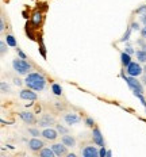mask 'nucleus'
I'll use <instances>...</instances> for the list:
<instances>
[{
  "mask_svg": "<svg viewBox=\"0 0 146 157\" xmlns=\"http://www.w3.org/2000/svg\"><path fill=\"white\" fill-rule=\"evenodd\" d=\"M112 156V153H111V150H107V157H111Z\"/></svg>",
  "mask_w": 146,
  "mask_h": 157,
  "instance_id": "4c0bfd02",
  "label": "nucleus"
},
{
  "mask_svg": "<svg viewBox=\"0 0 146 157\" xmlns=\"http://www.w3.org/2000/svg\"><path fill=\"white\" fill-rule=\"evenodd\" d=\"M39 50H41L42 56H43V57H46V52H45V46H43V45H41V49H39Z\"/></svg>",
  "mask_w": 146,
  "mask_h": 157,
  "instance_id": "72a5a7b5",
  "label": "nucleus"
},
{
  "mask_svg": "<svg viewBox=\"0 0 146 157\" xmlns=\"http://www.w3.org/2000/svg\"><path fill=\"white\" fill-rule=\"evenodd\" d=\"M12 68L18 72L19 75H28V72L31 69V65L23 58H16L12 61Z\"/></svg>",
  "mask_w": 146,
  "mask_h": 157,
  "instance_id": "f03ea898",
  "label": "nucleus"
},
{
  "mask_svg": "<svg viewBox=\"0 0 146 157\" xmlns=\"http://www.w3.org/2000/svg\"><path fill=\"white\" fill-rule=\"evenodd\" d=\"M16 50H18V54H19V57H21V58H23V60H26V54L23 53V52H22L21 49H16Z\"/></svg>",
  "mask_w": 146,
  "mask_h": 157,
  "instance_id": "c756f323",
  "label": "nucleus"
},
{
  "mask_svg": "<svg viewBox=\"0 0 146 157\" xmlns=\"http://www.w3.org/2000/svg\"><path fill=\"white\" fill-rule=\"evenodd\" d=\"M126 68H127V75L129 76L138 77L139 75H142V72H144V68H142L138 63H134V61H131V63H130Z\"/></svg>",
  "mask_w": 146,
  "mask_h": 157,
  "instance_id": "20e7f679",
  "label": "nucleus"
},
{
  "mask_svg": "<svg viewBox=\"0 0 146 157\" xmlns=\"http://www.w3.org/2000/svg\"><path fill=\"white\" fill-rule=\"evenodd\" d=\"M141 22L146 26V14H142V15H141Z\"/></svg>",
  "mask_w": 146,
  "mask_h": 157,
  "instance_id": "473e14b6",
  "label": "nucleus"
},
{
  "mask_svg": "<svg viewBox=\"0 0 146 157\" xmlns=\"http://www.w3.org/2000/svg\"><path fill=\"white\" fill-rule=\"evenodd\" d=\"M65 122H66V125H74V123H79L80 122V117L76 115V114H66V115L64 117Z\"/></svg>",
  "mask_w": 146,
  "mask_h": 157,
  "instance_id": "f8f14e48",
  "label": "nucleus"
},
{
  "mask_svg": "<svg viewBox=\"0 0 146 157\" xmlns=\"http://www.w3.org/2000/svg\"><path fill=\"white\" fill-rule=\"evenodd\" d=\"M19 117H21V119L23 121V122L28 123V125H32V123H35V117L32 113H28V111H23V113L19 114Z\"/></svg>",
  "mask_w": 146,
  "mask_h": 157,
  "instance_id": "9d476101",
  "label": "nucleus"
},
{
  "mask_svg": "<svg viewBox=\"0 0 146 157\" xmlns=\"http://www.w3.org/2000/svg\"><path fill=\"white\" fill-rule=\"evenodd\" d=\"M125 52H126V53H129L130 56H131V54H134V53H135V52H134V50H133V48H131V46H126V49H125Z\"/></svg>",
  "mask_w": 146,
  "mask_h": 157,
  "instance_id": "cd10ccee",
  "label": "nucleus"
},
{
  "mask_svg": "<svg viewBox=\"0 0 146 157\" xmlns=\"http://www.w3.org/2000/svg\"><path fill=\"white\" fill-rule=\"evenodd\" d=\"M0 87H2V92H3V94H8V92H9V86H8V84H6L4 81H2Z\"/></svg>",
  "mask_w": 146,
  "mask_h": 157,
  "instance_id": "412c9836",
  "label": "nucleus"
},
{
  "mask_svg": "<svg viewBox=\"0 0 146 157\" xmlns=\"http://www.w3.org/2000/svg\"><path fill=\"white\" fill-rule=\"evenodd\" d=\"M125 81L127 83V86L133 90L134 95H135V94H144V87H142V84L137 80V77H134V76H127V77L125 78Z\"/></svg>",
  "mask_w": 146,
  "mask_h": 157,
  "instance_id": "7ed1b4c3",
  "label": "nucleus"
},
{
  "mask_svg": "<svg viewBox=\"0 0 146 157\" xmlns=\"http://www.w3.org/2000/svg\"><path fill=\"white\" fill-rule=\"evenodd\" d=\"M58 130H54V129H50V127H46V129L43 130V132L41 133V136L43 137L45 140H49V141H54V140L58 137L57 134Z\"/></svg>",
  "mask_w": 146,
  "mask_h": 157,
  "instance_id": "423d86ee",
  "label": "nucleus"
},
{
  "mask_svg": "<svg viewBox=\"0 0 146 157\" xmlns=\"http://www.w3.org/2000/svg\"><path fill=\"white\" fill-rule=\"evenodd\" d=\"M6 42H7L8 46H12V48H16V39L14 38V35L8 34L7 37H6Z\"/></svg>",
  "mask_w": 146,
  "mask_h": 157,
  "instance_id": "6ab92c4d",
  "label": "nucleus"
},
{
  "mask_svg": "<svg viewBox=\"0 0 146 157\" xmlns=\"http://www.w3.org/2000/svg\"><path fill=\"white\" fill-rule=\"evenodd\" d=\"M31 22H32V25L35 26V27H38V26L41 25V22H42V14L41 12H34L31 16Z\"/></svg>",
  "mask_w": 146,
  "mask_h": 157,
  "instance_id": "2eb2a0df",
  "label": "nucleus"
},
{
  "mask_svg": "<svg viewBox=\"0 0 146 157\" xmlns=\"http://www.w3.org/2000/svg\"><path fill=\"white\" fill-rule=\"evenodd\" d=\"M92 140H93V142H95L96 145L104 146V140H103L102 133H100V130L97 129V127H95V129H93V132H92Z\"/></svg>",
  "mask_w": 146,
  "mask_h": 157,
  "instance_id": "1a4fd4ad",
  "label": "nucleus"
},
{
  "mask_svg": "<svg viewBox=\"0 0 146 157\" xmlns=\"http://www.w3.org/2000/svg\"><path fill=\"white\" fill-rule=\"evenodd\" d=\"M43 141H41L39 138H37V137H34V138H31L30 141H28V148H30L32 152H41L42 149H43Z\"/></svg>",
  "mask_w": 146,
  "mask_h": 157,
  "instance_id": "39448f33",
  "label": "nucleus"
},
{
  "mask_svg": "<svg viewBox=\"0 0 146 157\" xmlns=\"http://www.w3.org/2000/svg\"><path fill=\"white\" fill-rule=\"evenodd\" d=\"M39 155L42 157H54V156H56V153H54V150L50 149V148H43L39 152Z\"/></svg>",
  "mask_w": 146,
  "mask_h": 157,
  "instance_id": "f3484780",
  "label": "nucleus"
},
{
  "mask_svg": "<svg viewBox=\"0 0 146 157\" xmlns=\"http://www.w3.org/2000/svg\"><path fill=\"white\" fill-rule=\"evenodd\" d=\"M51 125H54V119L50 115H43L41 118V121H39L41 127H47V126H51Z\"/></svg>",
  "mask_w": 146,
  "mask_h": 157,
  "instance_id": "ddd939ff",
  "label": "nucleus"
},
{
  "mask_svg": "<svg viewBox=\"0 0 146 157\" xmlns=\"http://www.w3.org/2000/svg\"><path fill=\"white\" fill-rule=\"evenodd\" d=\"M66 148L68 146L65 145V144H54L53 146H51V149L54 150V153H56V156H62V155H66Z\"/></svg>",
  "mask_w": 146,
  "mask_h": 157,
  "instance_id": "9b49d317",
  "label": "nucleus"
},
{
  "mask_svg": "<svg viewBox=\"0 0 146 157\" xmlns=\"http://www.w3.org/2000/svg\"><path fill=\"white\" fill-rule=\"evenodd\" d=\"M4 27H6V25H4V21L3 19H0V30H4Z\"/></svg>",
  "mask_w": 146,
  "mask_h": 157,
  "instance_id": "f704fd0d",
  "label": "nucleus"
},
{
  "mask_svg": "<svg viewBox=\"0 0 146 157\" xmlns=\"http://www.w3.org/2000/svg\"><path fill=\"white\" fill-rule=\"evenodd\" d=\"M121 63L123 67H127V65L131 63V56L129 53H126V52H122L121 53Z\"/></svg>",
  "mask_w": 146,
  "mask_h": 157,
  "instance_id": "dca6fc26",
  "label": "nucleus"
},
{
  "mask_svg": "<svg viewBox=\"0 0 146 157\" xmlns=\"http://www.w3.org/2000/svg\"><path fill=\"white\" fill-rule=\"evenodd\" d=\"M28 133H30L32 137H38V136H39V130H37V129H28Z\"/></svg>",
  "mask_w": 146,
  "mask_h": 157,
  "instance_id": "a878e982",
  "label": "nucleus"
},
{
  "mask_svg": "<svg viewBox=\"0 0 146 157\" xmlns=\"http://www.w3.org/2000/svg\"><path fill=\"white\" fill-rule=\"evenodd\" d=\"M85 125L88 127H93V125H95V121H93L91 117H87L85 118Z\"/></svg>",
  "mask_w": 146,
  "mask_h": 157,
  "instance_id": "4be33fe9",
  "label": "nucleus"
},
{
  "mask_svg": "<svg viewBox=\"0 0 146 157\" xmlns=\"http://www.w3.org/2000/svg\"><path fill=\"white\" fill-rule=\"evenodd\" d=\"M142 83H144V86H146V75L144 76V78H142Z\"/></svg>",
  "mask_w": 146,
  "mask_h": 157,
  "instance_id": "58836bf2",
  "label": "nucleus"
},
{
  "mask_svg": "<svg viewBox=\"0 0 146 157\" xmlns=\"http://www.w3.org/2000/svg\"><path fill=\"white\" fill-rule=\"evenodd\" d=\"M142 49H144V50H145V52H146V44H145V45H144V46H142Z\"/></svg>",
  "mask_w": 146,
  "mask_h": 157,
  "instance_id": "ea45409f",
  "label": "nucleus"
},
{
  "mask_svg": "<svg viewBox=\"0 0 146 157\" xmlns=\"http://www.w3.org/2000/svg\"><path fill=\"white\" fill-rule=\"evenodd\" d=\"M135 54H137V60L139 61V63H146V52L144 50V49L137 50Z\"/></svg>",
  "mask_w": 146,
  "mask_h": 157,
  "instance_id": "a211bd4d",
  "label": "nucleus"
},
{
  "mask_svg": "<svg viewBox=\"0 0 146 157\" xmlns=\"http://www.w3.org/2000/svg\"><path fill=\"white\" fill-rule=\"evenodd\" d=\"M145 11H146V6H142V7L137 8V14H142V12H145Z\"/></svg>",
  "mask_w": 146,
  "mask_h": 157,
  "instance_id": "c85d7f7f",
  "label": "nucleus"
},
{
  "mask_svg": "<svg viewBox=\"0 0 146 157\" xmlns=\"http://www.w3.org/2000/svg\"><path fill=\"white\" fill-rule=\"evenodd\" d=\"M61 142H64L66 146H74L76 145V140H74L72 136H68V134H64V136L61 137Z\"/></svg>",
  "mask_w": 146,
  "mask_h": 157,
  "instance_id": "4468645a",
  "label": "nucleus"
},
{
  "mask_svg": "<svg viewBox=\"0 0 146 157\" xmlns=\"http://www.w3.org/2000/svg\"><path fill=\"white\" fill-rule=\"evenodd\" d=\"M56 129L58 130L60 133H62V134H66V129H65L64 126H61V125H56Z\"/></svg>",
  "mask_w": 146,
  "mask_h": 157,
  "instance_id": "bb28decb",
  "label": "nucleus"
},
{
  "mask_svg": "<svg viewBox=\"0 0 146 157\" xmlns=\"http://www.w3.org/2000/svg\"><path fill=\"white\" fill-rule=\"evenodd\" d=\"M51 91H53V94L57 95V96H60V95L62 94V88H61V86L57 83H54L53 86H51Z\"/></svg>",
  "mask_w": 146,
  "mask_h": 157,
  "instance_id": "aec40b11",
  "label": "nucleus"
},
{
  "mask_svg": "<svg viewBox=\"0 0 146 157\" xmlns=\"http://www.w3.org/2000/svg\"><path fill=\"white\" fill-rule=\"evenodd\" d=\"M144 39H145V38H142V39H139V41H138V44L141 45V46H144V45H145V41H144Z\"/></svg>",
  "mask_w": 146,
  "mask_h": 157,
  "instance_id": "e433bc0d",
  "label": "nucleus"
},
{
  "mask_svg": "<svg viewBox=\"0 0 146 157\" xmlns=\"http://www.w3.org/2000/svg\"><path fill=\"white\" fill-rule=\"evenodd\" d=\"M131 30H133V29H131V27H129V29H127V31H126V34H125V35H123V38L121 39V41H122V42L127 41V39L130 38V33H131Z\"/></svg>",
  "mask_w": 146,
  "mask_h": 157,
  "instance_id": "5701e85b",
  "label": "nucleus"
},
{
  "mask_svg": "<svg viewBox=\"0 0 146 157\" xmlns=\"http://www.w3.org/2000/svg\"><path fill=\"white\" fill-rule=\"evenodd\" d=\"M14 83L16 84V86H21V84H22V80H19V78H14Z\"/></svg>",
  "mask_w": 146,
  "mask_h": 157,
  "instance_id": "c9c22d12",
  "label": "nucleus"
},
{
  "mask_svg": "<svg viewBox=\"0 0 146 157\" xmlns=\"http://www.w3.org/2000/svg\"><path fill=\"white\" fill-rule=\"evenodd\" d=\"M145 110H146V107H145Z\"/></svg>",
  "mask_w": 146,
  "mask_h": 157,
  "instance_id": "79ce46f5",
  "label": "nucleus"
},
{
  "mask_svg": "<svg viewBox=\"0 0 146 157\" xmlns=\"http://www.w3.org/2000/svg\"><path fill=\"white\" fill-rule=\"evenodd\" d=\"M0 52H2V54H4L6 52H7V45H6L4 41L0 42Z\"/></svg>",
  "mask_w": 146,
  "mask_h": 157,
  "instance_id": "b1692460",
  "label": "nucleus"
},
{
  "mask_svg": "<svg viewBox=\"0 0 146 157\" xmlns=\"http://www.w3.org/2000/svg\"><path fill=\"white\" fill-rule=\"evenodd\" d=\"M81 155L84 157H97L99 156V150L96 149V146H85L81 150Z\"/></svg>",
  "mask_w": 146,
  "mask_h": 157,
  "instance_id": "6e6552de",
  "label": "nucleus"
},
{
  "mask_svg": "<svg viewBox=\"0 0 146 157\" xmlns=\"http://www.w3.org/2000/svg\"><path fill=\"white\" fill-rule=\"evenodd\" d=\"M99 156L100 157H107V150L104 146H100V150H99Z\"/></svg>",
  "mask_w": 146,
  "mask_h": 157,
  "instance_id": "393cba45",
  "label": "nucleus"
},
{
  "mask_svg": "<svg viewBox=\"0 0 146 157\" xmlns=\"http://www.w3.org/2000/svg\"><path fill=\"white\" fill-rule=\"evenodd\" d=\"M34 90H31V88H27V90H23L21 91V99L23 100H37V94L32 92Z\"/></svg>",
  "mask_w": 146,
  "mask_h": 157,
  "instance_id": "0eeeda50",
  "label": "nucleus"
},
{
  "mask_svg": "<svg viewBox=\"0 0 146 157\" xmlns=\"http://www.w3.org/2000/svg\"><path fill=\"white\" fill-rule=\"evenodd\" d=\"M24 84L27 86V88H31L34 91H43L46 87V77L38 72H31L26 77Z\"/></svg>",
  "mask_w": 146,
  "mask_h": 157,
  "instance_id": "f257e3e1",
  "label": "nucleus"
},
{
  "mask_svg": "<svg viewBox=\"0 0 146 157\" xmlns=\"http://www.w3.org/2000/svg\"><path fill=\"white\" fill-rule=\"evenodd\" d=\"M131 29L133 30H139V25L137 22H134V23H131Z\"/></svg>",
  "mask_w": 146,
  "mask_h": 157,
  "instance_id": "7c9ffc66",
  "label": "nucleus"
},
{
  "mask_svg": "<svg viewBox=\"0 0 146 157\" xmlns=\"http://www.w3.org/2000/svg\"><path fill=\"white\" fill-rule=\"evenodd\" d=\"M141 35H142V38H145V39H146V26H145V27H142Z\"/></svg>",
  "mask_w": 146,
  "mask_h": 157,
  "instance_id": "2f4dec72",
  "label": "nucleus"
},
{
  "mask_svg": "<svg viewBox=\"0 0 146 157\" xmlns=\"http://www.w3.org/2000/svg\"><path fill=\"white\" fill-rule=\"evenodd\" d=\"M144 72H145V73H146V65H145V67H144Z\"/></svg>",
  "mask_w": 146,
  "mask_h": 157,
  "instance_id": "a19ab883",
  "label": "nucleus"
}]
</instances>
